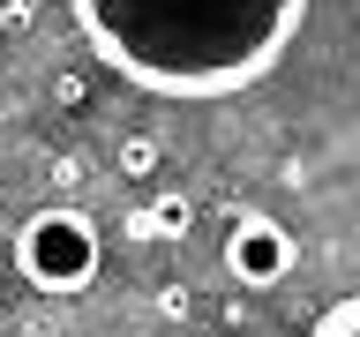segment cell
<instances>
[{
    "mask_svg": "<svg viewBox=\"0 0 360 337\" xmlns=\"http://www.w3.org/2000/svg\"><path fill=\"white\" fill-rule=\"evenodd\" d=\"M98 263H105V240H98L90 210H75V202H45V210L22 218V232H15V270H22L38 292L75 300V292H90Z\"/></svg>",
    "mask_w": 360,
    "mask_h": 337,
    "instance_id": "7a4b0ae2",
    "label": "cell"
},
{
    "mask_svg": "<svg viewBox=\"0 0 360 337\" xmlns=\"http://www.w3.org/2000/svg\"><path fill=\"white\" fill-rule=\"evenodd\" d=\"M308 337H360V292H353V300H338V308L323 315Z\"/></svg>",
    "mask_w": 360,
    "mask_h": 337,
    "instance_id": "8992f818",
    "label": "cell"
},
{
    "mask_svg": "<svg viewBox=\"0 0 360 337\" xmlns=\"http://www.w3.org/2000/svg\"><path fill=\"white\" fill-rule=\"evenodd\" d=\"M90 53L135 90L233 98L278 67L308 0H68Z\"/></svg>",
    "mask_w": 360,
    "mask_h": 337,
    "instance_id": "6da1fadb",
    "label": "cell"
},
{
    "mask_svg": "<svg viewBox=\"0 0 360 337\" xmlns=\"http://www.w3.org/2000/svg\"><path fill=\"white\" fill-rule=\"evenodd\" d=\"M292 232L278 218H263V210H240L233 218V232H225V270L240 277L248 292H270V285H285L292 277Z\"/></svg>",
    "mask_w": 360,
    "mask_h": 337,
    "instance_id": "3957f363",
    "label": "cell"
},
{
    "mask_svg": "<svg viewBox=\"0 0 360 337\" xmlns=\"http://www.w3.org/2000/svg\"><path fill=\"white\" fill-rule=\"evenodd\" d=\"M120 173H128V180H150L158 173V143H150V135H128V143H120Z\"/></svg>",
    "mask_w": 360,
    "mask_h": 337,
    "instance_id": "5b68a950",
    "label": "cell"
},
{
    "mask_svg": "<svg viewBox=\"0 0 360 337\" xmlns=\"http://www.w3.org/2000/svg\"><path fill=\"white\" fill-rule=\"evenodd\" d=\"M188 225H195V202H188V195H165V202H150V210H143V225H135V232H143V240H180Z\"/></svg>",
    "mask_w": 360,
    "mask_h": 337,
    "instance_id": "277c9868",
    "label": "cell"
}]
</instances>
